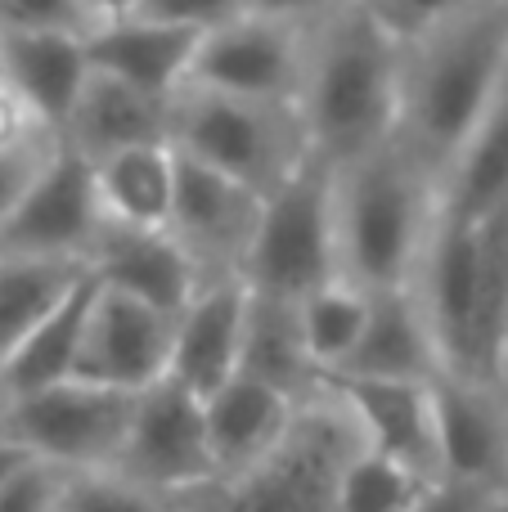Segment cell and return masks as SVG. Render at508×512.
Masks as SVG:
<instances>
[{
	"instance_id": "cell-27",
	"label": "cell",
	"mask_w": 508,
	"mask_h": 512,
	"mask_svg": "<svg viewBox=\"0 0 508 512\" xmlns=\"http://www.w3.org/2000/svg\"><path fill=\"white\" fill-rule=\"evenodd\" d=\"M504 198H508V90L491 108V117L477 126L473 140L464 144V153L455 158L446 198H441V216L482 221Z\"/></svg>"
},
{
	"instance_id": "cell-30",
	"label": "cell",
	"mask_w": 508,
	"mask_h": 512,
	"mask_svg": "<svg viewBox=\"0 0 508 512\" xmlns=\"http://www.w3.org/2000/svg\"><path fill=\"white\" fill-rule=\"evenodd\" d=\"M441 481L387 459V454L360 450L347 463L338 486V512H419Z\"/></svg>"
},
{
	"instance_id": "cell-18",
	"label": "cell",
	"mask_w": 508,
	"mask_h": 512,
	"mask_svg": "<svg viewBox=\"0 0 508 512\" xmlns=\"http://www.w3.org/2000/svg\"><path fill=\"white\" fill-rule=\"evenodd\" d=\"M428 324L437 337L441 373L473 387V324H477V225L437 216L428 261Z\"/></svg>"
},
{
	"instance_id": "cell-26",
	"label": "cell",
	"mask_w": 508,
	"mask_h": 512,
	"mask_svg": "<svg viewBox=\"0 0 508 512\" xmlns=\"http://www.w3.org/2000/svg\"><path fill=\"white\" fill-rule=\"evenodd\" d=\"M86 261L0 256V360L86 283Z\"/></svg>"
},
{
	"instance_id": "cell-34",
	"label": "cell",
	"mask_w": 508,
	"mask_h": 512,
	"mask_svg": "<svg viewBox=\"0 0 508 512\" xmlns=\"http://www.w3.org/2000/svg\"><path fill=\"white\" fill-rule=\"evenodd\" d=\"M59 495H63V472L32 459L23 472H14L0 486V512H59Z\"/></svg>"
},
{
	"instance_id": "cell-11",
	"label": "cell",
	"mask_w": 508,
	"mask_h": 512,
	"mask_svg": "<svg viewBox=\"0 0 508 512\" xmlns=\"http://www.w3.org/2000/svg\"><path fill=\"white\" fill-rule=\"evenodd\" d=\"M171 346H176V319L158 315L122 292L99 288L72 382L144 396L162 378H171Z\"/></svg>"
},
{
	"instance_id": "cell-19",
	"label": "cell",
	"mask_w": 508,
	"mask_h": 512,
	"mask_svg": "<svg viewBox=\"0 0 508 512\" xmlns=\"http://www.w3.org/2000/svg\"><path fill=\"white\" fill-rule=\"evenodd\" d=\"M293 414H297L293 396L261 378H252V373H239L234 382H225V387L207 400V436H212V454H216L221 481L239 477L252 463L266 459V454L284 441Z\"/></svg>"
},
{
	"instance_id": "cell-21",
	"label": "cell",
	"mask_w": 508,
	"mask_h": 512,
	"mask_svg": "<svg viewBox=\"0 0 508 512\" xmlns=\"http://www.w3.org/2000/svg\"><path fill=\"white\" fill-rule=\"evenodd\" d=\"M63 140L77 153H86L95 167L135 144H171V104L140 95L104 72H90Z\"/></svg>"
},
{
	"instance_id": "cell-29",
	"label": "cell",
	"mask_w": 508,
	"mask_h": 512,
	"mask_svg": "<svg viewBox=\"0 0 508 512\" xmlns=\"http://www.w3.org/2000/svg\"><path fill=\"white\" fill-rule=\"evenodd\" d=\"M297 324H302V346L315 373L320 378L338 373L369 328V292H360L347 279L324 283L306 301H297Z\"/></svg>"
},
{
	"instance_id": "cell-22",
	"label": "cell",
	"mask_w": 508,
	"mask_h": 512,
	"mask_svg": "<svg viewBox=\"0 0 508 512\" xmlns=\"http://www.w3.org/2000/svg\"><path fill=\"white\" fill-rule=\"evenodd\" d=\"M95 292H99V279L86 274V283L0 360V409L77 378L81 337H86V319H90V306H95Z\"/></svg>"
},
{
	"instance_id": "cell-13",
	"label": "cell",
	"mask_w": 508,
	"mask_h": 512,
	"mask_svg": "<svg viewBox=\"0 0 508 512\" xmlns=\"http://www.w3.org/2000/svg\"><path fill=\"white\" fill-rule=\"evenodd\" d=\"M90 274L99 288L144 301L167 319H180L198 288V261L171 230H131V225L104 221L95 248H90Z\"/></svg>"
},
{
	"instance_id": "cell-7",
	"label": "cell",
	"mask_w": 508,
	"mask_h": 512,
	"mask_svg": "<svg viewBox=\"0 0 508 512\" xmlns=\"http://www.w3.org/2000/svg\"><path fill=\"white\" fill-rule=\"evenodd\" d=\"M135 405L140 396L131 391L63 382L0 409V436L59 472H108L126 450Z\"/></svg>"
},
{
	"instance_id": "cell-24",
	"label": "cell",
	"mask_w": 508,
	"mask_h": 512,
	"mask_svg": "<svg viewBox=\"0 0 508 512\" xmlns=\"http://www.w3.org/2000/svg\"><path fill=\"white\" fill-rule=\"evenodd\" d=\"M104 216L131 230H171L180 158L171 144H135L95 167Z\"/></svg>"
},
{
	"instance_id": "cell-15",
	"label": "cell",
	"mask_w": 508,
	"mask_h": 512,
	"mask_svg": "<svg viewBox=\"0 0 508 512\" xmlns=\"http://www.w3.org/2000/svg\"><path fill=\"white\" fill-rule=\"evenodd\" d=\"M0 81L23 99L50 140H63L90 81L86 36L0 32Z\"/></svg>"
},
{
	"instance_id": "cell-40",
	"label": "cell",
	"mask_w": 508,
	"mask_h": 512,
	"mask_svg": "<svg viewBox=\"0 0 508 512\" xmlns=\"http://www.w3.org/2000/svg\"><path fill=\"white\" fill-rule=\"evenodd\" d=\"M27 463H32V454L23 450L18 441H9V436H0V486H5L14 472H23Z\"/></svg>"
},
{
	"instance_id": "cell-8",
	"label": "cell",
	"mask_w": 508,
	"mask_h": 512,
	"mask_svg": "<svg viewBox=\"0 0 508 512\" xmlns=\"http://www.w3.org/2000/svg\"><path fill=\"white\" fill-rule=\"evenodd\" d=\"M113 472L149 495L158 490L198 495V490L216 486L221 472H216L212 436H207V400L180 387L176 378H162L158 387H149L135 405L131 436H126V450Z\"/></svg>"
},
{
	"instance_id": "cell-6",
	"label": "cell",
	"mask_w": 508,
	"mask_h": 512,
	"mask_svg": "<svg viewBox=\"0 0 508 512\" xmlns=\"http://www.w3.org/2000/svg\"><path fill=\"white\" fill-rule=\"evenodd\" d=\"M293 122L302 126V113L288 117V104L180 90L171 104V149L266 198L311 158V140L293 135Z\"/></svg>"
},
{
	"instance_id": "cell-20",
	"label": "cell",
	"mask_w": 508,
	"mask_h": 512,
	"mask_svg": "<svg viewBox=\"0 0 508 512\" xmlns=\"http://www.w3.org/2000/svg\"><path fill=\"white\" fill-rule=\"evenodd\" d=\"M338 373L347 378H383V382H432L441 378V355L428 315L405 288L369 292V328L351 360Z\"/></svg>"
},
{
	"instance_id": "cell-9",
	"label": "cell",
	"mask_w": 508,
	"mask_h": 512,
	"mask_svg": "<svg viewBox=\"0 0 508 512\" xmlns=\"http://www.w3.org/2000/svg\"><path fill=\"white\" fill-rule=\"evenodd\" d=\"M95 162L68 140H54L45 167L27 185L23 203L0 230V256H45V261H86L104 230Z\"/></svg>"
},
{
	"instance_id": "cell-38",
	"label": "cell",
	"mask_w": 508,
	"mask_h": 512,
	"mask_svg": "<svg viewBox=\"0 0 508 512\" xmlns=\"http://www.w3.org/2000/svg\"><path fill=\"white\" fill-rule=\"evenodd\" d=\"M419 512H482V499H477V486H455V481H441Z\"/></svg>"
},
{
	"instance_id": "cell-5",
	"label": "cell",
	"mask_w": 508,
	"mask_h": 512,
	"mask_svg": "<svg viewBox=\"0 0 508 512\" xmlns=\"http://www.w3.org/2000/svg\"><path fill=\"white\" fill-rule=\"evenodd\" d=\"M360 450L365 441L338 400L306 405L266 459L198 495H212V512H338L342 472Z\"/></svg>"
},
{
	"instance_id": "cell-10",
	"label": "cell",
	"mask_w": 508,
	"mask_h": 512,
	"mask_svg": "<svg viewBox=\"0 0 508 512\" xmlns=\"http://www.w3.org/2000/svg\"><path fill=\"white\" fill-rule=\"evenodd\" d=\"M306 59L293 23L270 18H239L203 36L198 59L189 68L185 90L248 99V104H302Z\"/></svg>"
},
{
	"instance_id": "cell-2",
	"label": "cell",
	"mask_w": 508,
	"mask_h": 512,
	"mask_svg": "<svg viewBox=\"0 0 508 512\" xmlns=\"http://www.w3.org/2000/svg\"><path fill=\"white\" fill-rule=\"evenodd\" d=\"M401 36L369 5H356L329 27L306 59L302 126L311 153L329 167H351L387 149L401 126Z\"/></svg>"
},
{
	"instance_id": "cell-4",
	"label": "cell",
	"mask_w": 508,
	"mask_h": 512,
	"mask_svg": "<svg viewBox=\"0 0 508 512\" xmlns=\"http://www.w3.org/2000/svg\"><path fill=\"white\" fill-rule=\"evenodd\" d=\"M342 279L338 265V176L311 158L266 194L252 234L243 283L270 301H306L315 288Z\"/></svg>"
},
{
	"instance_id": "cell-33",
	"label": "cell",
	"mask_w": 508,
	"mask_h": 512,
	"mask_svg": "<svg viewBox=\"0 0 508 512\" xmlns=\"http://www.w3.org/2000/svg\"><path fill=\"white\" fill-rule=\"evenodd\" d=\"M135 18L171 27H194V32H216L225 23L248 18V0H135Z\"/></svg>"
},
{
	"instance_id": "cell-3",
	"label": "cell",
	"mask_w": 508,
	"mask_h": 512,
	"mask_svg": "<svg viewBox=\"0 0 508 512\" xmlns=\"http://www.w3.org/2000/svg\"><path fill=\"white\" fill-rule=\"evenodd\" d=\"M428 230L423 167L401 140L342 167L338 176V265L360 292L405 288Z\"/></svg>"
},
{
	"instance_id": "cell-32",
	"label": "cell",
	"mask_w": 508,
	"mask_h": 512,
	"mask_svg": "<svg viewBox=\"0 0 508 512\" xmlns=\"http://www.w3.org/2000/svg\"><path fill=\"white\" fill-rule=\"evenodd\" d=\"M99 14L86 0H0V32H72L90 36Z\"/></svg>"
},
{
	"instance_id": "cell-35",
	"label": "cell",
	"mask_w": 508,
	"mask_h": 512,
	"mask_svg": "<svg viewBox=\"0 0 508 512\" xmlns=\"http://www.w3.org/2000/svg\"><path fill=\"white\" fill-rule=\"evenodd\" d=\"M473 5H482V0H374L369 9H374L396 36H410L414 41V36L432 32L437 23H446V18L464 14V9H473Z\"/></svg>"
},
{
	"instance_id": "cell-23",
	"label": "cell",
	"mask_w": 508,
	"mask_h": 512,
	"mask_svg": "<svg viewBox=\"0 0 508 512\" xmlns=\"http://www.w3.org/2000/svg\"><path fill=\"white\" fill-rule=\"evenodd\" d=\"M432 423H437V463L441 481L477 486L500 468L504 427L495 409L486 405L482 387H468L459 378H432Z\"/></svg>"
},
{
	"instance_id": "cell-16",
	"label": "cell",
	"mask_w": 508,
	"mask_h": 512,
	"mask_svg": "<svg viewBox=\"0 0 508 512\" xmlns=\"http://www.w3.org/2000/svg\"><path fill=\"white\" fill-rule=\"evenodd\" d=\"M180 158V185H176V216H171V234L185 243V252L203 261H234L243 279V261H248L252 234L261 221V203L266 198L252 194L248 185L221 176V171L203 167V162Z\"/></svg>"
},
{
	"instance_id": "cell-41",
	"label": "cell",
	"mask_w": 508,
	"mask_h": 512,
	"mask_svg": "<svg viewBox=\"0 0 508 512\" xmlns=\"http://www.w3.org/2000/svg\"><path fill=\"white\" fill-rule=\"evenodd\" d=\"M86 5L99 14V23H108V18H122V14H131V9H135V0H86Z\"/></svg>"
},
{
	"instance_id": "cell-12",
	"label": "cell",
	"mask_w": 508,
	"mask_h": 512,
	"mask_svg": "<svg viewBox=\"0 0 508 512\" xmlns=\"http://www.w3.org/2000/svg\"><path fill=\"white\" fill-rule=\"evenodd\" d=\"M324 387L351 414L365 450L387 454L405 468L441 481L437 463V423H432V382H383L324 373Z\"/></svg>"
},
{
	"instance_id": "cell-17",
	"label": "cell",
	"mask_w": 508,
	"mask_h": 512,
	"mask_svg": "<svg viewBox=\"0 0 508 512\" xmlns=\"http://www.w3.org/2000/svg\"><path fill=\"white\" fill-rule=\"evenodd\" d=\"M252 288L243 279L207 283L194 306L176 319L171 346V378L194 396L212 400L225 382L243 373V337H248Z\"/></svg>"
},
{
	"instance_id": "cell-37",
	"label": "cell",
	"mask_w": 508,
	"mask_h": 512,
	"mask_svg": "<svg viewBox=\"0 0 508 512\" xmlns=\"http://www.w3.org/2000/svg\"><path fill=\"white\" fill-rule=\"evenodd\" d=\"M36 131H41V122H36V117L27 113L23 99L0 81V158H5V153H18V149H32Z\"/></svg>"
},
{
	"instance_id": "cell-25",
	"label": "cell",
	"mask_w": 508,
	"mask_h": 512,
	"mask_svg": "<svg viewBox=\"0 0 508 512\" xmlns=\"http://www.w3.org/2000/svg\"><path fill=\"white\" fill-rule=\"evenodd\" d=\"M477 225V324L473 387H495L508 364V198Z\"/></svg>"
},
{
	"instance_id": "cell-14",
	"label": "cell",
	"mask_w": 508,
	"mask_h": 512,
	"mask_svg": "<svg viewBox=\"0 0 508 512\" xmlns=\"http://www.w3.org/2000/svg\"><path fill=\"white\" fill-rule=\"evenodd\" d=\"M203 36L207 32H194V27L149 23L135 14L108 18L86 36L90 72H104V77L122 81L149 99H162V104H176Z\"/></svg>"
},
{
	"instance_id": "cell-28",
	"label": "cell",
	"mask_w": 508,
	"mask_h": 512,
	"mask_svg": "<svg viewBox=\"0 0 508 512\" xmlns=\"http://www.w3.org/2000/svg\"><path fill=\"white\" fill-rule=\"evenodd\" d=\"M243 373L270 382V387L293 396L306 378H320L302 346V324H297V306L288 301H270L252 292L248 306V337H243Z\"/></svg>"
},
{
	"instance_id": "cell-1",
	"label": "cell",
	"mask_w": 508,
	"mask_h": 512,
	"mask_svg": "<svg viewBox=\"0 0 508 512\" xmlns=\"http://www.w3.org/2000/svg\"><path fill=\"white\" fill-rule=\"evenodd\" d=\"M508 0H482L414 36L401 63V126L396 140L423 171L464 153L477 126L504 95Z\"/></svg>"
},
{
	"instance_id": "cell-39",
	"label": "cell",
	"mask_w": 508,
	"mask_h": 512,
	"mask_svg": "<svg viewBox=\"0 0 508 512\" xmlns=\"http://www.w3.org/2000/svg\"><path fill=\"white\" fill-rule=\"evenodd\" d=\"M315 9H324V0H248V14L270 18V23H297Z\"/></svg>"
},
{
	"instance_id": "cell-31",
	"label": "cell",
	"mask_w": 508,
	"mask_h": 512,
	"mask_svg": "<svg viewBox=\"0 0 508 512\" xmlns=\"http://www.w3.org/2000/svg\"><path fill=\"white\" fill-rule=\"evenodd\" d=\"M59 512H167L149 490L131 486L117 472H72L63 477Z\"/></svg>"
},
{
	"instance_id": "cell-36",
	"label": "cell",
	"mask_w": 508,
	"mask_h": 512,
	"mask_svg": "<svg viewBox=\"0 0 508 512\" xmlns=\"http://www.w3.org/2000/svg\"><path fill=\"white\" fill-rule=\"evenodd\" d=\"M50 149H54V140L45 144V149L32 144V149H18V153H5V158H0V230H5V221L14 216V207L23 203L27 185H32L36 171L45 167Z\"/></svg>"
}]
</instances>
